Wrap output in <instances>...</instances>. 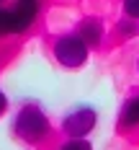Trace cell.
Wrapping results in <instances>:
<instances>
[{"label": "cell", "mask_w": 139, "mask_h": 150, "mask_svg": "<svg viewBox=\"0 0 139 150\" xmlns=\"http://www.w3.org/2000/svg\"><path fill=\"white\" fill-rule=\"evenodd\" d=\"M52 132V124L49 117L36 101H26L15 111L13 117V135L21 142H29V145H39L41 140H46Z\"/></svg>", "instance_id": "obj_1"}, {"label": "cell", "mask_w": 139, "mask_h": 150, "mask_svg": "<svg viewBox=\"0 0 139 150\" xmlns=\"http://www.w3.org/2000/svg\"><path fill=\"white\" fill-rule=\"evenodd\" d=\"M119 127L121 129H137L139 127V93L126 98L119 111Z\"/></svg>", "instance_id": "obj_5"}, {"label": "cell", "mask_w": 139, "mask_h": 150, "mask_svg": "<svg viewBox=\"0 0 139 150\" xmlns=\"http://www.w3.org/2000/svg\"><path fill=\"white\" fill-rule=\"evenodd\" d=\"M137 70H139V62H137Z\"/></svg>", "instance_id": "obj_10"}, {"label": "cell", "mask_w": 139, "mask_h": 150, "mask_svg": "<svg viewBox=\"0 0 139 150\" xmlns=\"http://www.w3.org/2000/svg\"><path fill=\"white\" fill-rule=\"evenodd\" d=\"M121 8H124V16H126V18L139 21V0H124Z\"/></svg>", "instance_id": "obj_8"}, {"label": "cell", "mask_w": 139, "mask_h": 150, "mask_svg": "<svg viewBox=\"0 0 139 150\" xmlns=\"http://www.w3.org/2000/svg\"><path fill=\"white\" fill-rule=\"evenodd\" d=\"M59 150H93V145L88 137H67L59 145Z\"/></svg>", "instance_id": "obj_7"}, {"label": "cell", "mask_w": 139, "mask_h": 150, "mask_svg": "<svg viewBox=\"0 0 139 150\" xmlns=\"http://www.w3.org/2000/svg\"><path fill=\"white\" fill-rule=\"evenodd\" d=\"M77 34L82 36V42L90 47V49H95V47H101V42H103V34H106V31H103V23H101L98 18H85Z\"/></svg>", "instance_id": "obj_6"}, {"label": "cell", "mask_w": 139, "mask_h": 150, "mask_svg": "<svg viewBox=\"0 0 139 150\" xmlns=\"http://www.w3.org/2000/svg\"><path fill=\"white\" fill-rule=\"evenodd\" d=\"M41 13L39 0H13L10 5H0V39L18 36L29 31Z\"/></svg>", "instance_id": "obj_2"}, {"label": "cell", "mask_w": 139, "mask_h": 150, "mask_svg": "<svg viewBox=\"0 0 139 150\" xmlns=\"http://www.w3.org/2000/svg\"><path fill=\"white\" fill-rule=\"evenodd\" d=\"M52 54H54V60L59 62L62 67L75 70L80 65H85L88 54H90V47L82 42L80 34H64V36H59V39L54 42Z\"/></svg>", "instance_id": "obj_3"}, {"label": "cell", "mask_w": 139, "mask_h": 150, "mask_svg": "<svg viewBox=\"0 0 139 150\" xmlns=\"http://www.w3.org/2000/svg\"><path fill=\"white\" fill-rule=\"evenodd\" d=\"M5 111H8V96H5V93L0 91V117H3Z\"/></svg>", "instance_id": "obj_9"}, {"label": "cell", "mask_w": 139, "mask_h": 150, "mask_svg": "<svg viewBox=\"0 0 139 150\" xmlns=\"http://www.w3.org/2000/svg\"><path fill=\"white\" fill-rule=\"evenodd\" d=\"M98 124V111L93 106H77L62 117L64 137H88Z\"/></svg>", "instance_id": "obj_4"}]
</instances>
